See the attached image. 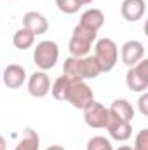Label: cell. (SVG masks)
<instances>
[{
	"label": "cell",
	"mask_w": 148,
	"mask_h": 150,
	"mask_svg": "<svg viewBox=\"0 0 148 150\" xmlns=\"http://www.w3.org/2000/svg\"><path fill=\"white\" fill-rule=\"evenodd\" d=\"M12 44H14L16 49L26 51V49H30V47L35 44V35H33L30 30H26V28H19V30L14 33V37H12Z\"/></svg>",
	"instance_id": "e0dca14e"
},
{
	"label": "cell",
	"mask_w": 148,
	"mask_h": 150,
	"mask_svg": "<svg viewBox=\"0 0 148 150\" xmlns=\"http://www.w3.org/2000/svg\"><path fill=\"white\" fill-rule=\"evenodd\" d=\"M138 108H140V112L141 115H148V93H141V96H140V100H138Z\"/></svg>",
	"instance_id": "7402d4cb"
},
{
	"label": "cell",
	"mask_w": 148,
	"mask_h": 150,
	"mask_svg": "<svg viewBox=\"0 0 148 150\" xmlns=\"http://www.w3.org/2000/svg\"><path fill=\"white\" fill-rule=\"evenodd\" d=\"M120 58H122V63L127 65L129 68L138 65L145 58V45H143V42H140V40H127V42H124V45L120 49Z\"/></svg>",
	"instance_id": "ba28073f"
},
{
	"label": "cell",
	"mask_w": 148,
	"mask_h": 150,
	"mask_svg": "<svg viewBox=\"0 0 148 150\" xmlns=\"http://www.w3.org/2000/svg\"><path fill=\"white\" fill-rule=\"evenodd\" d=\"M56 5L63 14H75L82 7V4L78 0H56Z\"/></svg>",
	"instance_id": "ffe728a7"
},
{
	"label": "cell",
	"mask_w": 148,
	"mask_h": 150,
	"mask_svg": "<svg viewBox=\"0 0 148 150\" xmlns=\"http://www.w3.org/2000/svg\"><path fill=\"white\" fill-rule=\"evenodd\" d=\"M38 149H40V138H38L37 131H33L32 127H26L14 150H38Z\"/></svg>",
	"instance_id": "2e32d148"
},
{
	"label": "cell",
	"mask_w": 148,
	"mask_h": 150,
	"mask_svg": "<svg viewBox=\"0 0 148 150\" xmlns=\"http://www.w3.org/2000/svg\"><path fill=\"white\" fill-rule=\"evenodd\" d=\"M125 84L132 93H145L148 89V59H141L125 74Z\"/></svg>",
	"instance_id": "8992f818"
},
{
	"label": "cell",
	"mask_w": 148,
	"mask_h": 150,
	"mask_svg": "<svg viewBox=\"0 0 148 150\" xmlns=\"http://www.w3.org/2000/svg\"><path fill=\"white\" fill-rule=\"evenodd\" d=\"M87 150H113L111 142L105 136H92L87 142Z\"/></svg>",
	"instance_id": "d6986e66"
},
{
	"label": "cell",
	"mask_w": 148,
	"mask_h": 150,
	"mask_svg": "<svg viewBox=\"0 0 148 150\" xmlns=\"http://www.w3.org/2000/svg\"><path fill=\"white\" fill-rule=\"evenodd\" d=\"M147 12V2L145 0H124L120 5V14L125 21L136 23L140 21Z\"/></svg>",
	"instance_id": "8fae6325"
},
{
	"label": "cell",
	"mask_w": 148,
	"mask_h": 150,
	"mask_svg": "<svg viewBox=\"0 0 148 150\" xmlns=\"http://www.w3.org/2000/svg\"><path fill=\"white\" fill-rule=\"evenodd\" d=\"M78 2H80V4H82V5H87V4H92V2H94V0H78Z\"/></svg>",
	"instance_id": "484cf974"
},
{
	"label": "cell",
	"mask_w": 148,
	"mask_h": 150,
	"mask_svg": "<svg viewBox=\"0 0 148 150\" xmlns=\"http://www.w3.org/2000/svg\"><path fill=\"white\" fill-rule=\"evenodd\" d=\"M59 59V47L52 40H42L38 42L35 51H33V63L37 65L38 70L47 72L56 67Z\"/></svg>",
	"instance_id": "277c9868"
},
{
	"label": "cell",
	"mask_w": 148,
	"mask_h": 150,
	"mask_svg": "<svg viewBox=\"0 0 148 150\" xmlns=\"http://www.w3.org/2000/svg\"><path fill=\"white\" fill-rule=\"evenodd\" d=\"M9 2H11V0H9Z\"/></svg>",
	"instance_id": "83f0119b"
},
{
	"label": "cell",
	"mask_w": 148,
	"mask_h": 150,
	"mask_svg": "<svg viewBox=\"0 0 148 150\" xmlns=\"http://www.w3.org/2000/svg\"><path fill=\"white\" fill-rule=\"evenodd\" d=\"M84 120L89 127H94V129L106 127L110 120V110L103 103H98L94 100L87 108H84Z\"/></svg>",
	"instance_id": "52a82bcc"
},
{
	"label": "cell",
	"mask_w": 148,
	"mask_h": 150,
	"mask_svg": "<svg viewBox=\"0 0 148 150\" xmlns=\"http://www.w3.org/2000/svg\"><path fill=\"white\" fill-rule=\"evenodd\" d=\"M106 129H108L110 138L115 140V142H127L132 136V126H131V122L117 119V117H111V115H110L108 124H106Z\"/></svg>",
	"instance_id": "30bf717a"
},
{
	"label": "cell",
	"mask_w": 148,
	"mask_h": 150,
	"mask_svg": "<svg viewBox=\"0 0 148 150\" xmlns=\"http://www.w3.org/2000/svg\"><path fill=\"white\" fill-rule=\"evenodd\" d=\"M28 93L33 98H44L51 93V79L49 75L42 70H38L35 74L28 77Z\"/></svg>",
	"instance_id": "9c48e42d"
},
{
	"label": "cell",
	"mask_w": 148,
	"mask_h": 150,
	"mask_svg": "<svg viewBox=\"0 0 148 150\" xmlns=\"http://www.w3.org/2000/svg\"><path fill=\"white\" fill-rule=\"evenodd\" d=\"M66 101L78 110L87 108L92 101H94V93L89 87V84L85 80H78V79H70V87H68V94H66Z\"/></svg>",
	"instance_id": "5b68a950"
},
{
	"label": "cell",
	"mask_w": 148,
	"mask_h": 150,
	"mask_svg": "<svg viewBox=\"0 0 148 150\" xmlns=\"http://www.w3.org/2000/svg\"><path fill=\"white\" fill-rule=\"evenodd\" d=\"M23 28L30 30L35 37L37 35H44L49 30V21L44 14H40L37 11H28L23 16Z\"/></svg>",
	"instance_id": "7c38bea8"
},
{
	"label": "cell",
	"mask_w": 148,
	"mask_h": 150,
	"mask_svg": "<svg viewBox=\"0 0 148 150\" xmlns=\"http://www.w3.org/2000/svg\"><path fill=\"white\" fill-rule=\"evenodd\" d=\"M108 110H110L111 117H117V119H122V120H127V122H131L134 119V107L124 98L113 100Z\"/></svg>",
	"instance_id": "5bb4252c"
},
{
	"label": "cell",
	"mask_w": 148,
	"mask_h": 150,
	"mask_svg": "<svg viewBox=\"0 0 148 150\" xmlns=\"http://www.w3.org/2000/svg\"><path fill=\"white\" fill-rule=\"evenodd\" d=\"M68 87H70V79L66 75H59L54 84L51 86V94L54 100L58 101H66V94H68Z\"/></svg>",
	"instance_id": "ac0fdd59"
},
{
	"label": "cell",
	"mask_w": 148,
	"mask_h": 150,
	"mask_svg": "<svg viewBox=\"0 0 148 150\" xmlns=\"http://www.w3.org/2000/svg\"><path fill=\"white\" fill-rule=\"evenodd\" d=\"M45 150H65V149H63L61 145H49Z\"/></svg>",
	"instance_id": "cb8c5ba5"
},
{
	"label": "cell",
	"mask_w": 148,
	"mask_h": 150,
	"mask_svg": "<svg viewBox=\"0 0 148 150\" xmlns=\"http://www.w3.org/2000/svg\"><path fill=\"white\" fill-rule=\"evenodd\" d=\"M0 150H7V142L2 134H0Z\"/></svg>",
	"instance_id": "603a6c76"
},
{
	"label": "cell",
	"mask_w": 148,
	"mask_h": 150,
	"mask_svg": "<svg viewBox=\"0 0 148 150\" xmlns=\"http://www.w3.org/2000/svg\"><path fill=\"white\" fill-rule=\"evenodd\" d=\"M0 77H2V68H0Z\"/></svg>",
	"instance_id": "4316f807"
},
{
	"label": "cell",
	"mask_w": 148,
	"mask_h": 150,
	"mask_svg": "<svg viewBox=\"0 0 148 150\" xmlns=\"http://www.w3.org/2000/svg\"><path fill=\"white\" fill-rule=\"evenodd\" d=\"M78 25H82V26H85V28H91V30H94V32H98L103 25H105V14H103V11L101 9H87L85 12H82V16H80V23Z\"/></svg>",
	"instance_id": "9a60e30c"
},
{
	"label": "cell",
	"mask_w": 148,
	"mask_h": 150,
	"mask_svg": "<svg viewBox=\"0 0 148 150\" xmlns=\"http://www.w3.org/2000/svg\"><path fill=\"white\" fill-rule=\"evenodd\" d=\"M2 80H4V84H5V87H9V89H18V87H21V86L25 84V80H26V70H25L21 65L12 63V65L5 67V70L2 72Z\"/></svg>",
	"instance_id": "4fadbf2b"
},
{
	"label": "cell",
	"mask_w": 148,
	"mask_h": 150,
	"mask_svg": "<svg viewBox=\"0 0 148 150\" xmlns=\"http://www.w3.org/2000/svg\"><path fill=\"white\" fill-rule=\"evenodd\" d=\"M132 150H148V129L138 131L134 138V149Z\"/></svg>",
	"instance_id": "44dd1931"
},
{
	"label": "cell",
	"mask_w": 148,
	"mask_h": 150,
	"mask_svg": "<svg viewBox=\"0 0 148 150\" xmlns=\"http://www.w3.org/2000/svg\"><path fill=\"white\" fill-rule=\"evenodd\" d=\"M98 38V32L91 30V28H85L82 25H77L73 28V33L72 38L68 42V49H70V54L73 58H84V56H89L91 49H92V44L96 42Z\"/></svg>",
	"instance_id": "7a4b0ae2"
},
{
	"label": "cell",
	"mask_w": 148,
	"mask_h": 150,
	"mask_svg": "<svg viewBox=\"0 0 148 150\" xmlns=\"http://www.w3.org/2000/svg\"><path fill=\"white\" fill-rule=\"evenodd\" d=\"M103 74L96 58L94 56H84V58H66L63 65V75L68 79H78V80H87V79H96Z\"/></svg>",
	"instance_id": "6da1fadb"
},
{
	"label": "cell",
	"mask_w": 148,
	"mask_h": 150,
	"mask_svg": "<svg viewBox=\"0 0 148 150\" xmlns=\"http://www.w3.org/2000/svg\"><path fill=\"white\" fill-rule=\"evenodd\" d=\"M117 150H132V147H129V145H120Z\"/></svg>",
	"instance_id": "d4e9b609"
},
{
	"label": "cell",
	"mask_w": 148,
	"mask_h": 150,
	"mask_svg": "<svg viewBox=\"0 0 148 150\" xmlns=\"http://www.w3.org/2000/svg\"><path fill=\"white\" fill-rule=\"evenodd\" d=\"M94 58H96L101 72H111L118 61V47H117L115 40H111L108 37L96 40Z\"/></svg>",
	"instance_id": "3957f363"
}]
</instances>
